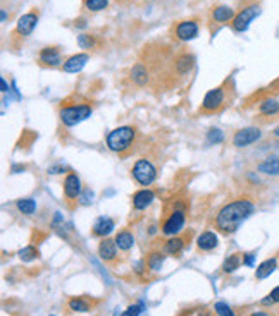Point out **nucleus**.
<instances>
[{
	"label": "nucleus",
	"mask_w": 279,
	"mask_h": 316,
	"mask_svg": "<svg viewBox=\"0 0 279 316\" xmlns=\"http://www.w3.org/2000/svg\"><path fill=\"white\" fill-rule=\"evenodd\" d=\"M116 244L117 248L121 249V251H129V249L135 246V236H133L129 230H121V232L116 236Z\"/></svg>",
	"instance_id": "22"
},
{
	"label": "nucleus",
	"mask_w": 279,
	"mask_h": 316,
	"mask_svg": "<svg viewBox=\"0 0 279 316\" xmlns=\"http://www.w3.org/2000/svg\"><path fill=\"white\" fill-rule=\"evenodd\" d=\"M174 34L181 42H190V40L198 36V24L195 21H181L174 30Z\"/></svg>",
	"instance_id": "10"
},
{
	"label": "nucleus",
	"mask_w": 279,
	"mask_h": 316,
	"mask_svg": "<svg viewBox=\"0 0 279 316\" xmlns=\"http://www.w3.org/2000/svg\"><path fill=\"white\" fill-rule=\"evenodd\" d=\"M5 19H7V12L2 11V21H5Z\"/></svg>",
	"instance_id": "44"
},
{
	"label": "nucleus",
	"mask_w": 279,
	"mask_h": 316,
	"mask_svg": "<svg viewBox=\"0 0 279 316\" xmlns=\"http://www.w3.org/2000/svg\"><path fill=\"white\" fill-rule=\"evenodd\" d=\"M38 61L42 62L43 65H50V67H55L62 62L61 59V52L55 48V47H45L42 48L40 55H38Z\"/></svg>",
	"instance_id": "15"
},
{
	"label": "nucleus",
	"mask_w": 279,
	"mask_h": 316,
	"mask_svg": "<svg viewBox=\"0 0 279 316\" xmlns=\"http://www.w3.org/2000/svg\"><path fill=\"white\" fill-rule=\"evenodd\" d=\"M276 302H279V285L271 290V294H269L267 298L262 299V304L264 306H272V304H276Z\"/></svg>",
	"instance_id": "34"
},
{
	"label": "nucleus",
	"mask_w": 279,
	"mask_h": 316,
	"mask_svg": "<svg viewBox=\"0 0 279 316\" xmlns=\"http://www.w3.org/2000/svg\"><path fill=\"white\" fill-rule=\"evenodd\" d=\"M223 141H224V134L221 129L212 127L210 131L207 132V143L209 144H219V143H223Z\"/></svg>",
	"instance_id": "32"
},
{
	"label": "nucleus",
	"mask_w": 279,
	"mask_h": 316,
	"mask_svg": "<svg viewBox=\"0 0 279 316\" xmlns=\"http://www.w3.org/2000/svg\"><path fill=\"white\" fill-rule=\"evenodd\" d=\"M81 181H79V177L76 175L74 172H69L64 179V198L66 201L69 203V206H74L72 201H78L79 196H81Z\"/></svg>",
	"instance_id": "8"
},
{
	"label": "nucleus",
	"mask_w": 279,
	"mask_h": 316,
	"mask_svg": "<svg viewBox=\"0 0 279 316\" xmlns=\"http://www.w3.org/2000/svg\"><path fill=\"white\" fill-rule=\"evenodd\" d=\"M259 112L262 115H267V117H272V115H278L279 113V102L276 98H265L259 103Z\"/></svg>",
	"instance_id": "23"
},
{
	"label": "nucleus",
	"mask_w": 279,
	"mask_h": 316,
	"mask_svg": "<svg viewBox=\"0 0 279 316\" xmlns=\"http://www.w3.org/2000/svg\"><path fill=\"white\" fill-rule=\"evenodd\" d=\"M136 138V129L131 126H121L107 134V148L116 153H124L133 146Z\"/></svg>",
	"instance_id": "2"
},
{
	"label": "nucleus",
	"mask_w": 279,
	"mask_h": 316,
	"mask_svg": "<svg viewBox=\"0 0 279 316\" xmlns=\"http://www.w3.org/2000/svg\"><path fill=\"white\" fill-rule=\"evenodd\" d=\"M217 244H219L217 236H215L214 232H210V230L200 234L198 239H196V246H198L200 251H212V249L217 248Z\"/></svg>",
	"instance_id": "18"
},
{
	"label": "nucleus",
	"mask_w": 279,
	"mask_h": 316,
	"mask_svg": "<svg viewBox=\"0 0 279 316\" xmlns=\"http://www.w3.org/2000/svg\"><path fill=\"white\" fill-rule=\"evenodd\" d=\"M16 206H17V210L21 211L23 215H33L35 210H36V203H35L31 198H24V200H19L17 203H16Z\"/></svg>",
	"instance_id": "29"
},
{
	"label": "nucleus",
	"mask_w": 279,
	"mask_h": 316,
	"mask_svg": "<svg viewBox=\"0 0 279 316\" xmlns=\"http://www.w3.org/2000/svg\"><path fill=\"white\" fill-rule=\"evenodd\" d=\"M61 172H64V167H61V165L50 167V169H49V174H61Z\"/></svg>",
	"instance_id": "39"
},
{
	"label": "nucleus",
	"mask_w": 279,
	"mask_h": 316,
	"mask_svg": "<svg viewBox=\"0 0 279 316\" xmlns=\"http://www.w3.org/2000/svg\"><path fill=\"white\" fill-rule=\"evenodd\" d=\"M259 14H261V7H259V5H257V4L248 5V7L242 9V11L234 16V19L231 21V28H233L236 33H243V31L248 30V26L252 24V21Z\"/></svg>",
	"instance_id": "5"
},
{
	"label": "nucleus",
	"mask_w": 279,
	"mask_h": 316,
	"mask_svg": "<svg viewBox=\"0 0 279 316\" xmlns=\"http://www.w3.org/2000/svg\"><path fill=\"white\" fill-rule=\"evenodd\" d=\"M185 222H186V215H185V210L181 208H176L169 213L166 220L162 223V234L164 236H176L177 232H181L183 227H185Z\"/></svg>",
	"instance_id": "7"
},
{
	"label": "nucleus",
	"mask_w": 279,
	"mask_h": 316,
	"mask_svg": "<svg viewBox=\"0 0 279 316\" xmlns=\"http://www.w3.org/2000/svg\"><path fill=\"white\" fill-rule=\"evenodd\" d=\"M257 169L265 175H279V157H267L257 165Z\"/></svg>",
	"instance_id": "20"
},
{
	"label": "nucleus",
	"mask_w": 279,
	"mask_h": 316,
	"mask_svg": "<svg viewBox=\"0 0 279 316\" xmlns=\"http://www.w3.org/2000/svg\"><path fill=\"white\" fill-rule=\"evenodd\" d=\"M272 134H274L276 138H279V127H276L274 131H272Z\"/></svg>",
	"instance_id": "43"
},
{
	"label": "nucleus",
	"mask_w": 279,
	"mask_h": 316,
	"mask_svg": "<svg viewBox=\"0 0 279 316\" xmlns=\"http://www.w3.org/2000/svg\"><path fill=\"white\" fill-rule=\"evenodd\" d=\"M76 26H79V28H85V26H87L85 19H79V23H76Z\"/></svg>",
	"instance_id": "42"
},
{
	"label": "nucleus",
	"mask_w": 279,
	"mask_h": 316,
	"mask_svg": "<svg viewBox=\"0 0 279 316\" xmlns=\"http://www.w3.org/2000/svg\"><path fill=\"white\" fill-rule=\"evenodd\" d=\"M147 265H148V268H150L152 271H158L164 265V254H162V253H158V251L150 253V254H148V258H147Z\"/></svg>",
	"instance_id": "28"
},
{
	"label": "nucleus",
	"mask_w": 279,
	"mask_h": 316,
	"mask_svg": "<svg viewBox=\"0 0 279 316\" xmlns=\"http://www.w3.org/2000/svg\"><path fill=\"white\" fill-rule=\"evenodd\" d=\"M278 268V256H272V258H267L265 261H262L255 270V279L257 280H264L267 279L269 275Z\"/></svg>",
	"instance_id": "17"
},
{
	"label": "nucleus",
	"mask_w": 279,
	"mask_h": 316,
	"mask_svg": "<svg viewBox=\"0 0 279 316\" xmlns=\"http://www.w3.org/2000/svg\"><path fill=\"white\" fill-rule=\"evenodd\" d=\"M242 263H243V258L240 254L227 256L226 260H224V263H223V271H224V273H233L234 270H238V268L242 267Z\"/></svg>",
	"instance_id": "26"
},
{
	"label": "nucleus",
	"mask_w": 279,
	"mask_h": 316,
	"mask_svg": "<svg viewBox=\"0 0 279 316\" xmlns=\"http://www.w3.org/2000/svg\"><path fill=\"white\" fill-rule=\"evenodd\" d=\"M133 177H135V181L141 186H150L152 182L155 181V177H157V169L154 167V163L150 160H145V158H140L138 162L133 165V170H131Z\"/></svg>",
	"instance_id": "4"
},
{
	"label": "nucleus",
	"mask_w": 279,
	"mask_h": 316,
	"mask_svg": "<svg viewBox=\"0 0 279 316\" xmlns=\"http://www.w3.org/2000/svg\"><path fill=\"white\" fill-rule=\"evenodd\" d=\"M234 19V11L233 7H227V5H219L212 11V21L219 24H224L227 21H233Z\"/></svg>",
	"instance_id": "19"
},
{
	"label": "nucleus",
	"mask_w": 279,
	"mask_h": 316,
	"mask_svg": "<svg viewBox=\"0 0 279 316\" xmlns=\"http://www.w3.org/2000/svg\"><path fill=\"white\" fill-rule=\"evenodd\" d=\"M78 45L81 48H91L93 47V38L91 34H78Z\"/></svg>",
	"instance_id": "35"
},
{
	"label": "nucleus",
	"mask_w": 279,
	"mask_h": 316,
	"mask_svg": "<svg viewBox=\"0 0 279 316\" xmlns=\"http://www.w3.org/2000/svg\"><path fill=\"white\" fill-rule=\"evenodd\" d=\"M193 65H195V57H193V55L183 53V55H179L176 59V71H177V74L186 76L193 69Z\"/></svg>",
	"instance_id": "21"
},
{
	"label": "nucleus",
	"mask_w": 279,
	"mask_h": 316,
	"mask_svg": "<svg viewBox=\"0 0 279 316\" xmlns=\"http://www.w3.org/2000/svg\"><path fill=\"white\" fill-rule=\"evenodd\" d=\"M214 309H215V313H217L219 316H236V315H234V311L226 304V302H215Z\"/></svg>",
	"instance_id": "33"
},
{
	"label": "nucleus",
	"mask_w": 279,
	"mask_h": 316,
	"mask_svg": "<svg viewBox=\"0 0 279 316\" xmlns=\"http://www.w3.org/2000/svg\"><path fill=\"white\" fill-rule=\"evenodd\" d=\"M155 200L154 191L150 189H140L133 194V208L135 210H145L147 206H150L152 201Z\"/></svg>",
	"instance_id": "16"
},
{
	"label": "nucleus",
	"mask_w": 279,
	"mask_h": 316,
	"mask_svg": "<svg viewBox=\"0 0 279 316\" xmlns=\"http://www.w3.org/2000/svg\"><path fill=\"white\" fill-rule=\"evenodd\" d=\"M68 306H69V309H71V311H74V313H88V311H91L90 302H88L87 299H83V298L69 299Z\"/></svg>",
	"instance_id": "27"
},
{
	"label": "nucleus",
	"mask_w": 279,
	"mask_h": 316,
	"mask_svg": "<svg viewBox=\"0 0 279 316\" xmlns=\"http://www.w3.org/2000/svg\"><path fill=\"white\" fill-rule=\"evenodd\" d=\"M224 102H226V91L223 86H217L214 90L207 91V95L204 96L202 102V112L204 113H212L223 109Z\"/></svg>",
	"instance_id": "6"
},
{
	"label": "nucleus",
	"mask_w": 279,
	"mask_h": 316,
	"mask_svg": "<svg viewBox=\"0 0 279 316\" xmlns=\"http://www.w3.org/2000/svg\"><path fill=\"white\" fill-rule=\"evenodd\" d=\"M131 79L135 81L136 84H140V86L147 84V81H148L147 67H145L143 64H136L135 67L131 69Z\"/></svg>",
	"instance_id": "25"
},
{
	"label": "nucleus",
	"mask_w": 279,
	"mask_h": 316,
	"mask_svg": "<svg viewBox=\"0 0 279 316\" xmlns=\"http://www.w3.org/2000/svg\"><path fill=\"white\" fill-rule=\"evenodd\" d=\"M93 201V192H91V189H83L81 191V196H79V205H83V206H88V205Z\"/></svg>",
	"instance_id": "36"
},
{
	"label": "nucleus",
	"mask_w": 279,
	"mask_h": 316,
	"mask_svg": "<svg viewBox=\"0 0 279 316\" xmlns=\"http://www.w3.org/2000/svg\"><path fill=\"white\" fill-rule=\"evenodd\" d=\"M17 254L23 261H33L38 258V249L35 248V246H26V248L21 249Z\"/></svg>",
	"instance_id": "30"
},
{
	"label": "nucleus",
	"mask_w": 279,
	"mask_h": 316,
	"mask_svg": "<svg viewBox=\"0 0 279 316\" xmlns=\"http://www.w3.org/2000/svg\"><path fill=\"white\" fill-rule=\"evenodd\" d=\"M88 59H90V57H88L87 53H76V55L69 57L68 61H64L62 69H64V72L74 74V72H79L81 69L85 67V65H87Z\"/></svg>",
	"instance_id": "12"
},
{
	"label": "nucleus",
	"mask_w": 279,
	"mask_h": 316,
	"mask_svg": "<svg viewBox=\"0 0 279 316\" xmlns=\"http://www.w3.org/2000/svg\"><path fill=\"white\" fill-rule=\"evenodd\" d=\"M253 210H255V205L250 200L242 198V200L231 201L219 210L217 217H215V227L219 232L226 234V236L236 232L240 225L253 213Z\"/></svg>",
	"instance_id": "1"
},
{
	"label": "nucleus",
	"mask_w": 279,
	"mask_h": 316,
	"mask_svg": "<svg viewBox=\"0 0 279 316\" xmlns=\"http://www.w3.org/2000/svg\"><path fill=\"white\" fill-rule=\"evenodd\" d=\"M253 260H255V254H245V256H243V265H248V267H252Z\"/></svg>",
	"instance_id": "38"
},
{
	"label": "nucleus",
	"mask_w": 279,
	"mask_h": 316,
	"mask_svg": "<svg viewBox=\"0 0 279 316\" xmlns=\"http://www.w3.org/2000/svg\"><path fill=\"white\" fill-rule=\"evenodd\" d=\"M141 311H143V306H141V304H133V306H129V308L126 309L121 316H140V313H141Z\"/></svg>",
	"instance_id": "37"
},
{
	"label": "nucleus",
	"mask_w": 279,
	"mask_h": 316,
	"mask_svg": "<svg viewBox=\"0 0 279 316\" xmlns=\"http://www.w3.org/2000/svg\"><path fill=\"white\" fill-rule=\"evenodd\" d=\"M200 316H210V315H209L207 311H202V313H200Z\"/></svg>",
	"instance_id": "45"
},
{
	"label": "nucleus",
	"mask_w": 279,
	"mask_h": 316,
	"mask_svg": "<svg viewBox=\"0 0 279 316\" xmlns=\"http://www.w3.org/2000/svg\"><path fill=\"white\" fill-rule=\"evenodd\" d=\"M0 86H2V91H9V86H7V83H5V79H0Z\"/></svg>",
	"instance_id": "40"
},
{
	"label": "nucleus",
	"mask_w": 279,
	"mask_h": 316,
	"mask_svg": "<svg viewBox=\"0 0 279 316\" xmlns=\"http://www.w3.org/2000/svg\"><path fill=\"white\" fill-rule=\"evenodd\" d=\"M117 244L116 241H112V239H104L100 244H98V256H100V260H104L105 263H109V261H114L117 256Z\"/></svg>",
	"instance_id": "14"
},
{
	"label": "nucleus",
	"mask_w": 279,
	"mask_h": 316,
	"mask_svg": "<svg viewBox=\"0 0 279 316\" xmlns=\"http://www.w3.org/2000/svg\"><path fill=\"white\" fill-rule=\"evenodd\" d=\"M114 227H116V223L110 217H98L91 227V234L97 237H107L114 230Z\"/></svg>",
	"instance_id": "13"
},
{
	"label": "nucleus",
	"mask_w": 279,
	"mask_h": 316,
	"mask_svg": "<svg viewBox=\"0 0 279 316\" xmlns=\"http://www.w3.org/2000/svg\"><path fill=\"white\" fill-rule=\"evenodd\" d=\"M250 316H269V315L265 311H255V313H252Z\"/></svg>",
	"instance_id": "41"
},
{
	"label": "nucleus",
	"mask_w": 279,
	"mask_h": 316,
	"mask_svg": "<svg viewBox=\"0 0 279 316\" xmlns=\"http://www.w3.org/2000/svg\"><path fill=\"white\" fill-rule=\"evenodd\" d=\"M61 121L64 126L72 127V126L79 124V122L87 121L91 115V107L88 105H66L61 109Z\"/></svg>",
	"instance_id": "3"
},
{
	"label": "nucleus",
	"mask_w": 279,
	"mask_h": 316,
	"mask_svg": "<svg viewBox=\"0 0 279 316\" xmlns=\"http://www.w3.org/2000/svg\"><path fill=\"white\" fill-rule=\"evenodd\" d=\"M262 138V131L259 127H245L234 132L233 136V144L236 148H245L253 144Z\"/></svg>",
	"instance_id": "9"
},
{
	"label": "nucleus",
	"mask_w": 279,
	"mask_h": 316,
	"mask_svg": "<svg viewBox=\"0 0 279 316\" xmlns=\"http://www.w3.org/2000/svg\"><path fill=\"white\" fill-rule=\"evenodd\" d=\"M36 23H38L36 12H28V14L19 17L16 31H17V34H21V36H28V34L33 33V30L36 28Z\"/></svg>",
	"instance_id": "11"
},
{
	"label": "nucleus",
	"mask_w": 279,
	"mask_h": 316,
	"mask_svg": "<svg viewBox=\"0 0 279 316\" xmlns=\"http://www.w3.org/2000/svg\"><path fill=\"white\" fill-rule=\"evenodd\" d=\"M185 249V239L183 237H171L167 239L166 244H164V253L167 254H179V253Z\"/></svg>",
	"instance_id": "24"
},
{
	"label": "nucleus",
	"mask_w": 279,
	"mask_h": 316,
	"mask_svg": "<svg viewBox=\"0 0 279 316\" xmlns=\"http://www.w3.org/2000/svg\"><path fill=\"white\" fill-rule=\"evenodd\" d=\"M107 5H109V0H85V7L91 12L104 11Z\"/></svg>",
	"instance_id": "31"
}]
</instances>
